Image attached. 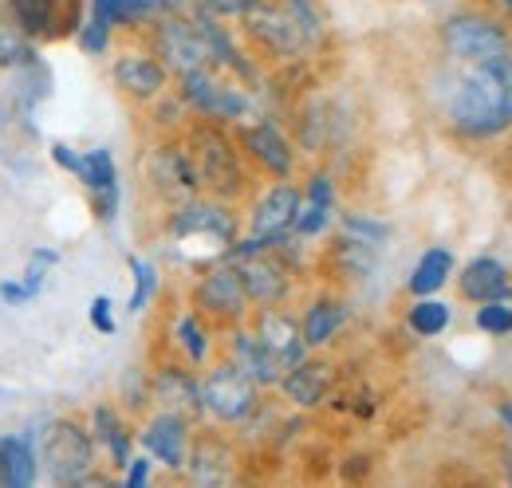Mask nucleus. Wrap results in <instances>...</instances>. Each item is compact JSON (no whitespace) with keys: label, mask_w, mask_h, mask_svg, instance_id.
Masks as SVG:
<instances>
[{"label":"nucleus","mask_w":512,"mask_h":488,"mask_svg":"<svg viewBox=\"0 0 512 488\" xmlns=\"http://www.w3.org/2000/svg\"><path fill=\"white\" fill-rule=\"evenodd\" d=\"M446 126L461 142H493L512 130V56L473 63L446 99Z\"/></svg>","instance_id":"nucleus-1"},{"label":"nucleus","mask_w":512,"mask_h":488,"mask_svg":"<svg viewBox=\"0 0 512 488\" xmlns=\"http://www.w3.org/2000/svg\"><path fill=\"white\" fill-rule=\"evenodd\" d=\"M237 24L260 56L280 63L308 56L323 40V16L316 0H245Z\"/></svg>","instance_id":"nucleus-2"},{"label":"nucleus","mask_w":512,"mask_h":488,"mask_svg":"<svg viewBox=\"0 0 512 488\" xmlns=\"http://www.w3.org/2000/svg\"><path fill=\"white\" fill-rule=\"evenodd\" d=\"M182 138L190 146L201 193L221 197V201H233V205H241L253 193V166H249L245 150L237 146L233 126L209 122V119H190L186 130H182Z\"/></svg>","instance_id":"nucleus-3"},{"label":"nucleus","mask_w":512,"mask_h":488,"mask_svg":"<svg viewBox=\"0 0 512 488\" xmlns=\"http://www.w3.org/2000/svg\"><path fill=\"white\" fill-rule=\"evenodd\" d=\"M36 453L48 473V481L60 488H83L87 477L95 473V433L79 418H52L48 426L36 433Z\"/></svg>","instance_id":"nucleus-4"},{"label":"nucleus","mask_w":512,"mask_h":488,"mask_svg":"<svg viewBox=\"0 0 512 488\" xmlns=\"http://www.w3.org/2000/svg\"><path fill=\"white\" fill-rule=\"evenodd\" d=\"M438 44L453 63L473 67L512 56V28L489 8H457L442 20Z\"/></svg>","instance_id":"nucleus-5"},{"label":"nucleus","mask_w":512,"mask_h":488,"mask_svg":"<svg viewBox=\"0 0 512 488\" xmlns=\"http://www.w3.org/2000/svg\"><path fill=\"white\" fill-rule=\"evenodd\" d=\"M260 406H264V386H256L229 355L213 359L201 370V410L209 422L225 429H241Z\"/></svg>","instance_id":"nucleus-6"},{"label":"nucleus","mask_w":512,"mask_h":488,"mask_svg":"<svg viewBox=\"0 0 512 488\" xmlns=\"http://www.w3.org/2000/svg\"><path fill=\"white\" fill-rule=\"evenodd\" d=\"M186 304H190L197 315H205L217 331H229V327H237V323H245V319L253 315L249 288H245L237 264L225 260V256H221V260H209V264L193 276Z\"/></svg>","instance_id":"nucleus-7"},{"label":"nucleus","mask_w":512,"mask_h":488,"mask_svg":"<svg viewBox=\"0 0 512 488\" xmlns=\"http://www.w3.org/2000/svg\"><path fill=\"white\" fill-rule=\"evenodd\" d=\"M174 91L182 95V103L190 107L193 119H209V122H225V126H237L253 115V95L241 79L217 71V67H201L190 75H178L174 79Z\"/></svg>","instance_id":"nucleus-8"},{"label":"nucleus","mask_w":512,"mask_h":488,"mask_svg":"<svg viewBox=\"0 0 512 488\" xmlns=\"http://www.w3.org/2000/svg\"><path fill=\"white\" fill-rule=\"evenodd\" d=\"M138 170H142L146 193H150L162 209H174V205H182V201H190V197L201 193L190 146H186L182 134H162L154 146H146Z\"/></svg>","instance_id":"nucleus-9"},{"label":"nucleus","mask_w":512,"mask_h":488,"mask_svg":"<svg viewBox=\"0 0 512 488\" xmlns=\"http://www.w3.org/2000/svg\"><path fill=\"white\" fill-rule=\"evenodd\" d=\"M162 233H166L170 241H213L225 252L229 244L241 237V217H237V205H233V201L197 193L190 201L166 209Z\"/></svg>","instance_id":"nucleus-10"},{"label":"nucleus","mask_w":512,"mask_h":488,"mask_svg":"<svg viewBox=\"0 0 512 488\" xmlns=\"http://www.w3.org/2000/svg\"><path fill=\"white\" fill-rule=\"evenodd\" d=\"M146 48L170 67V75H190L201 67H213L209 44L201 36V24L190 12H162L150 28H146Z\"/></svg>","instance_id":"nucleus-11"},{"label":"nucleus","mask_w":512,"mask_h":488,"mask_svg":"<svg viewBox=\"0 0 512 488\" xmlns=\"http://www.w3.org/2000/svg\"><path fill=\"white\" fill-rule=\"evenodd\" d=\"M237 134V146L245 150L249 166L256 174H264L268 182H288L296 178V166H300V146L296 138L272 119H245L233 126Z\"/></svg>","instance_id":"nucleus-12"},{"label":"nucleus","mask_w":512,"mask_h":488,"mask_svg":"<svg viewBox=\"0 0 512 488\" xmlns=\"http://www.w3.org/2000/svg\"><path fill=\"white\" fill-rule=\"evenodd\" d=\"M197 488H221L241 481V449L221 429H193L190 461L182 473Z\"/></svg>","instance_id":"nucleus-13"},{"label":"nucleus","mask_w":512,"mask_h":488,"mask_svg":"<svg viewBox=\"0 0 512 488\" xmlns=\"http://www.w3.org/2000/svg\"><path fill=\"white\" fill-rule=\"evenodd\" d=\"M4 8L24 40H64L83 24V0H4Z\"/></svg>","instance_id":"nucleus-14"},{"label":"nucleus","mask_w":512,"mask_h":488,"mask_svg":"<svg viewBox=\"0 0 512 488\" xmlns=\"http://www.w3.org/2000/svg\"><path fill=\"white\" fill-rule=\"evenodd\" d=\"M193 426L186 414H174V410H158L142 418L138 426V445L142 453L154 457V465H162L166 473H186V461H190V445H193Z\"/></svg>","instance_id":"nucleus-15"},{"label":"nucleus","mask_w":512,"mask_h":488,"mask_svg":"<svg viewBox=\"0 0 512 488\" xmlns=\"http://www.w3.org/2000/svg\"><path fill=\"white\" fill-rule=\"evenodd\" d=\"M300 201L304 189L292 182H268L249 205V237L264 244H280L296 233V217H300Z\"/></svg>","instance_id":"nucleus-16"},{"label":"nucleus","mask_w":512,"mask_h":488,"mask_svg":"<svg viewBox=\"0 0 512 488\" xmlns=\"http://www.w3.org/2000/svg\"><path fill=\"white\" fill-rule=\"evenodd\" d=\"M146 374H150V402L158 410L186 414L190 422L205 418V410H201V370L197 366L170 355V359H158Z\"/></svg>","instance_id":"nucleus-17"},{"label":"nucleus","mask_w":512,"mask_h":488,"mask_svg":"<svg viewBox=\"0 0 512 488\" xmlns=\"http://www.w3.org/2000/svg\"><path fill=\"white\" fill-rule=\"evenodd\" d=\"M111 83L134 107H150L154 99H162L174 87V75L150 48H130L111 63Z\"/></svg>","instance_id":"nucleus-18"},{"label":"nucleus","mask_w":512,"mask_h":488,"mask_svg":"<svg viewBox=\"0 0 512 488\" xmlns=\"http://www.w3.org/2000/svg\"><path fill=\"white\" fill-rule=\"evenodd\" d=\"M335 386H339V363L320 359V355L312 351L308 359H300L296 366L284 370V378H280L276 390H280V398H284L292 410H320V406L331 402Z\"/></svg>","instance_id":"nucleus-19"},{"label":"nucleus","mask_w":512,"mask_h":488,"mask_svg":"<svg viewBox=\"0 0 512 488\" xmlns=\"http://www.w3.org/2000/svg\"><path fill=\"white\" fill-rule=\"evenodd\" d=\"M249 327H253L256 339L276 355V363L284 366V370L312 355V351H308V343H304V331H300V315H296V311H288V304L253 307Z\"/></svg>","instance_id":"nucleus-20"},{"label":"nucleus","mask_w":512,"mask_h":488,"mask_svg":"<svg viewBox=\"0 0 512 488\" xmlns=\"http://www.w3.org/2000/svg\"><path fill=\"white\" fill-rule=\"evenodd\" d=\"M347 319H351L347 296H343L339 288H320V292L304 304V311H300V331H304L308 351H327V347L343 335Z\"/></svg>","instance_id":"nucleus-21"},{"label":"nucleus","mask_w":512,"mask_h":488,"mask_svg":"<svg viewBox=\"0 0 512 488\" xmlns=\"http://www.w3.org/2000/svg\"><path fill=\"white\" fill-rule=\"evenodd\" d=\"M221 347H225V355H229L233 363L253 378L256 386H264V390H276V386H280L284 366L276 363V355H272V351H268V347L253 335L249 319H245V323H237V327H229V331H221Z\"/></svg>","instance_id":"nucleus-22"},{"label":"nucleus","mask_w":512,"mask_h":488,"mask_svg":"<svg viewBox=\"0 0 512 488\" xmlns=\"http://www.w3.org/2000/svg\"><path fill=\"white\" fill-rule=\"evenodd\" d=\"M320 268H323V276H327V280H335V284L367 280V276H375V268H379V248L339 229L331 241L323 244Z\"/></svg>","instance_id":"nucleus-23"},{"label":"nucleus","mask_w":512,"mask_h":488,"mask_svg":"<svg viewBox=\"0 0 512 488\" xmlns=\"http://www.w3.org/2000/svg\"><path fill=\"white\" fill-rule=\"evenodd\" d=\"M217 343H221V331L205 315H197L190 304L170 319V351H174V359H182V363L201 370V366L213 363Z\"/></svg>","instance_id":"nucleus-24"},{"label":"nucleus","mask_w":512,"mask_h":488,"mask_svg":"<svg viewBox=\"0 0 512 488\" xmlns=\"http://www.w3.org/2000/svg\"><path fill=\"white\" fill-rule=\"evenodd\" d=\"M300 189H304V201H300V217H296V237L300 241H320L323 233L331 229L335 205H339L335 178L327 170H312Z\"/></svg>","instance_id":"nucleus-25"},{"label":"nucleus","mask_w":512,"mask_h":488,"mask_svg":"<svg viewBox=\"0 0 512 488\" xmlns=\"http://www.w3.org/2000/svg\"><path fill=\"white\" fill-rule=\"evenodd\" d=\"M457 292L469 304L485 300H512V272L501 256H473L465 268H457Z\"/></svg>","instance_id":"nucleus-26"},{"label":"nucleus","mask_w":512,"mask_h":488,"mask_svg":"<svg viewBox=\"0 0 512 488\" xmlns=\"http://www.w3.org/2000/svg\"><path fill=\"white\" fill-rule=\"evenodd\" d=\"M91 433H95V445L111 457L115 469H127V461L134 457V445H138V429L130 426V418L123 414V406L115 402H99L91 410Z\"/></svg>","instance_id":"nucleus-27"},{"label":"nucleus","mask_w":512,"mask_h":488,"mask_svg":"<svg viewBox=\"0 0 512 488\" xmlns=\"http://www.w3.org/2000/svg\"><path fill=\"white\" fill-rule=\"evenodd\" d=\"M40 477L36 433H8L0 437V488H28Z\"/></svg>","instance_id":"nucleus-28"},{"label":"nucleus","mask_w":512,"mask_h":488,"mask_svg":"<svg viewBox=\"0 0 512 488\" xmlns=\"http://www.w3.org/2000/svg\"><path fill=\"white\" fill-rule=\"evenodd\" d=\"M91 16H99V20H107L115 32H146L166 8L158 4V0H91V8H87Z\"/></svg>","instance_id":"nucleus-29"},{"label":"nucleus","mask_w":512,"mask_h":488,"mask_svg":"<svg viewBox=\"0 0 512 488\" xmlns=\"http://www.w3.org/2000/svg\"><path fill=\"white\" fill-rule=\"evenodd\" d=\"M453 272H457L453 252H449L446 244H434V248H426L418 256V264H414V272L406 280V292L410 296H438L449 280H453Z\"/></svg>","instance_id":"nucleus-30"},{"label":"nucleus","mask_w":512,"mask_h":488,"mask_svg":"<svg viewBox=\"0 0 512 488\" xmlns=\"http://www.w3.org/2000/svg\"><path fill=\"white\" fill-rule=\"evenodd\" d=\"M449 323H453V311H449V304L438 300V296H414V304L406 307V327H410V335H418V339H438V335H446Z\"/></svg>","instance_id":"nucleus-31"},{"label":"nucleus","mask_w":512,"mask_h":488,"mask_svg":"<svg viewBox=\"0 0 512 488\" xmlns=\"http://www.w3.org/2000/svg\"><path fill=\"white\" fill-rule=\"evenodd\" d=\"M75 182L83 185L87 193H103V189H119V166H115V154L107 146H95L83 154V166L75 174Z\"/></svg>","instance_id":"nucleus-32"},{"label":"nucleus","mask_w":512,"mask_h":488,"mask_svg":"<svg viewBox=\"0 0 512 488\" xmlns=\"http://www.w3.org/2000/svg\"><path fill=\"white\" fill-rule=\"evenodd\" d=\"M339 229H343V233H351V237H359V241L375 244V248L390 241V233H394V225H390V221L371 217V213H359V209L339 213Z\"/></svg>","instance_id":"nucleus-33"},{"label":"nucleus","mask_w":512,"mask_h":488,"mask_svg":"<svg viewBox=\"0 0 512 488\" xmlns=\"http://www.w3.org/2000/svg\"><path fill=\"white\" fill-rule=\"evenodd\" d=\"M127 264H130V276H134L127 307L138 315V311H146V307L154 304V296H158V268L150 260H142V256H130Z\"/></svg>","instance_id":"nucleus-34"},{"label":"nucleus","mask_w":512,"mask_h":488,"mask_svg":"<svg viewBox=\"0 0 512 488\" xmlns=\"http://www.w3.org/2000/svg\"><path fill=\"white\" fill-rule=\"evenodd\" d=\"M473 327L481 335H493V339H509L512 335V300H485L473 311Z\"/></svg>","instance_id":"nucleus-35"},{"label":"nucleus","mask_w":512,"mask_h":488,"mask_svg":"<svg viewBox=\"0 0 512 488\" xmlns=\"http://www.w3.org/2000/svg\"><path fill=\"white\" fill-rule=\"evenodd\" d=\"M75 40H79V48L87 52V56H107L111 52V44H115V28L107 24V20H99V16H83V24H79V32H75Z\"/></svg>","instance_id":"nucleus-36"},{"label":"nucleus","mask_w":512,"mask_h":488,"mask_svg":"<svg viewBox=\"0 0 512 488\" xmlns=\"http://www.w3.org/2000/svg\"><path fill=\"white\" fill-rule=\"evenodd\" d=\"M87 323L99 331V335H115L119 323H115V300L111 296H95L91 307H87Z\"/></svg>","instance_id":"nucleus-37"},{"label":"nucleus","mask_w":512,"mask_h":488,"mask_svg":"<svg viewBox=\"0 0 512 488\" xmlns=\"http://www.w3.org/2000/svg\"><path fill=\"white\" fill-rule=\"evenodd\" d=\"M154 481V457L150 453H134L127 461V469H123V488H146Z\"/></svg>","instance_id":"nucleus-38"},{"label":"nucleus","mask_w":512,"mask_h":488,"mask_svg":"<svg viewBox=\"0 0 512 488\" xmlns=\"http://www.w3.org/2000/svg\"><path fill=\"white\" fill-rule=\"evenodd\" d=\"M52 162L75 178V174H79V166H83V154H79V150H71L67 142H52Z\"/></svg>","instance_id":"nucleus-39"},{"label":"nucleus","mask_w":512,"mask_h":488,"mask_svg":"<svg viewBox=\"0 0 512 488\" xmlns=\"http://www.w3.org/2000/svg\"><path fill=\"white\" fill-rule=\"evenodd\" d=\"M36 296L28 292V284L24 280H8V284H0V304H32Z\"/></svg>","instance_id":"nucleus-40"},{"label":"nucleus","mask_w":512,"mask_h":488,"mask_svg":"<svg viewBox=\"0 0 512 488\" xmlns=\"http://www.w3.org/2000/svg\"><path fill=\"white\" fill-rule=\"evenodd\" d=\"M485 8H489V12H497V16L512 28V0H485Z\"/></svg>","instance_id":"nucleus-41"},{"label":"nucleus","mask_w":512,"mask_h":488,"mask_svg":"<svg viewBox=\"0 0 512 488\" xmlns=\"http://www.w3.org/2000/svg\"><path fill=\"white\" fill-rule=\"evenodd\" d=\"M497 422H501V426L512 433V394H505V398L497 402Z\"/></svg>","instance_id":"nucleus-42"},{"label":"nucleus","mask_w":512,"mask_h":488,"mask_svg":"<svg viewBox=\"0 0 512 488\" xmlns=\"http://www.w3.org/2000/svg\"><path fill=\"white\" fill-rule=\"evenodd\" d=\"M509 138H512V130H509Z\"/></svg>","instance_id":"nucleus-43"}]
</instances>
